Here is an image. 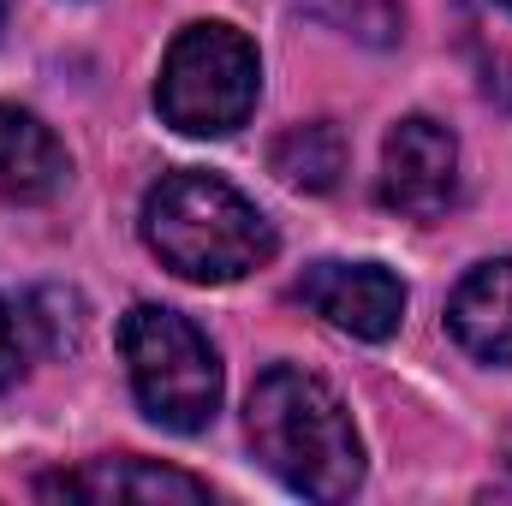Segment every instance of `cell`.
<instances>
[{"label":"cell","mask_w":512,"mask_h":506,"mask_svg":"<svg viewBox=\"0 0 512 506\" xmlns=\"http://www.w3.org/2000/svg\"><path fill=\"white\" fill-rule=\"evenodd\" d=\"M245 429H251L256 459L310 501H346L364 483V441L340 405V393L310 370H268L251 387L245 405Z\"/></svg>","instance_id":"obj_1"},{"label":"cell","mask_w":512,"mask_h":506,"mask_svg":"<svg viewBox=\"0 0 512 506\" xmlns=\"http://www.w3.org/2000/svg\"><path fill=\"white\" fill-rule=\"evenodd\" d=\"M0 24H6V0H0Z\"/></svg>","instance_id":"obj_15"},{"label":"cell","mask_w":512,"mask_h":506,"mask_svg":"<svg viewBox=\"0 0 512 506\" xmlns=\"http://www.w3.org/2000/svg\"><path fill=\"white\" fill-rule=\"evenodd\" d=\"M268 161L298 191H334L340 173H346V137L328 126V120H310V126L280 131L274 149H268Z\"/></svg>","instance_id":"obj_10"},{"label":"cell","mask_w":512,"mask_h":506,"mask_svg":"<svg viewBox=\"0 0 512 506\" xmlns=\"http://www.w3.org/2000/svg\"><path fill=\"white\" fill-rule=\"evenodd\" d=\"M298 298L352 340H387L405 316V286L376 262H316L304 268Z\"/></svg>","instance_id":"obj_6"},{"label":"cell","mask_w":512,"mask_h":506,"mask_svg":"<svg viewBox=\"0 0 512 506\" xmlns=\"http://www.w3.org/2000/svg\"><path fill=\"white\" fill-rule=\"evenodd\" d=\"M66 149L60 137L24 108H0V197L6 203H42L66 185Z\"/></svg>","instance_id":"obj_9"},{"label":"cell","mask_w":512,"mask_h":506,"mask_svg":"<svg viewBox=\"0 0 512 506\" xmlns=\"http://www.w3.org/2000/svg\"><path fill=\"white\" fill-rule=\"evenodd\" d=\"M447 328L471 358L512 364V262H483L459 280L447 304Z\"/></svg>","instance_id":"obj_8"},{"label":"cell","mask_w":512,"mask_h":506,"mask_svg":"<svg viewBox=\"0 0 512 506\" xmlns=\"http://www.w3.org/2000/svg\"><path fill=\"white\" fill-rule=\"evenodd\" d=\"M24 334H36V346L42 352H72L78 340H84V304L72 298V292H60V286H42L30 304H24Z\"/></svg>","instance_id":"obj_12"},{"label":"cell","mask_w":512,"mask_h":506,"mask_svg":"<svg viewBox=\"0 0 512 506\" xmlns=\"http://www.w3.org/2000/svg\"><path fill=\"white\" fill-rule=\"evenodd\" d=\"M143 239L173 274L197 286L245 280L274 256V227L245 191H233L215 173H167L143 203Z\"/></svg>","instance_id":"obj_2"},{"label":"cell","mask_w":512,"mask_h":506,"mask_svg":"<svg viewBox=\"0 0 512 506\" xmlns=\"http://www.w3.org/2000/svg\"><path fill=\"white\" fill-rule=\"evenodd\" d=\"M507 471H512V435H507Z\"/></svg>","instance_id":"obj_14"},{"label":"cell","mask_w":512,"mask_h":506,"mask_svg":"<svg viewBox=\"0 0 512 506\" xmlns=\"http://www.w3.org/2000/svg\"><path fill=\"white\" fill-rule=\"evenodd\" d=\"M507 6H512V0H507Z\"/></svg>","instance_id":"obj_16"},{"label":"cell","mask_w":512,"mask_h":506,"mask_svg":"<svg viewBox=\"0 0 512 506\" xmlns=\"http://www.w3.org/2000/svg\"><path fill=\"white\" fill-rule=\"evenodd\" d=\"M256 48L233 24H185L161 60V120L185 137H227L256 108Z\"/></svg>","instance_id":"obj_4"},{"label":"cell","mask_w":512,"mask_h":506,"mask_svg":"<svg viewBox=\"0 0 512 506\" xmlns=\"http://www.w3.org/2000/svg\"><path fill=\"white\" fill-rule=\"evenodd\" d=\"M382 203L405 221H441L459 203V143L429 114H411L387 131L382 149Z\"/></svg>","instance_id":"obj_5"},{"label":"cell","mask_w":512,"mask_h":506,"mask_svg":"<svg viewBox=\"0 0 512 506\" xmlns=\"http://www.w3.org/2000/svg\"><path fill=\"white\" fill-rule=\"evenodd\" d=\"M18 376H24V322L0 304V387H12Z\"/></svg>","instance_id":"obj_13"},{"label":"cell","mask_w":512,"mask_h":506,"mask_svg":"<svg viewBox=\"0 0 512 506\" xmlns=\"http://www.w3.org/2000/svg\"><path fill=\"white\" fill-rule=\"evenodd\" d=\"M316 24L364 42V48H393L399 42V24H405V6L399 0H298Z\"/></svg>","instance_id":"obj_11"},{"label":"cell","mask_w":512,"mask_h":506,"mask_svg":"<svg viewBox=\"0 0 512 506\" xmlns=\"http://www.w3.org/2000/svg\"><path fill=\"white\" fill-rule=\"evenodd\" d=\"M120 352H126L137 405H143L161 429L197 435V429L215 423V405H221V364H215V346H209L179 310H161V304L126 310V322H120Z\"/></svg>","instance_id":"obj_3"},{"label":"cell","mask_w":512,"mask_h":506,"mask_svg":"<svg viewBox=\"0 0 512 506\" xmlns=\"http://www.w3.org/2000/svg\"><path fill=\"white\" fill-rule=\"evenodd\" d=\"M42 495L66 501H209V483L155 459H90L72 477H42Z\"/></svg>","instance_id":"obj_7"}]
</instances>
